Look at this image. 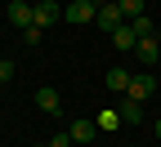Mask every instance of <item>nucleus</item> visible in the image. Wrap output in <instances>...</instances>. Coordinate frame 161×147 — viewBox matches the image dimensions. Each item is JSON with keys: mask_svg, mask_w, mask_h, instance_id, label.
<instances>
[{"mask_svg": "<svg viewBox=\"0 0 161 147\" xmlns=\"http://www.w3.org/2000/svg\"><path fill=\"white\" fill-rule=\"evenodd\" d=\"M134 54H139V62H143V67H152V62L161 58V45H157V36H148V40H139V45H134Z\"/></svg>", "mask_w": 161, "mask_h": 147, "instance_id": "obj_8", "label": "nucleus"}, {"mask_svg": "<svg viewBox=\"0 0 161 147\" xmlns=\"http://www.w3.org/2000/svg\"><path fill=\"white\" fill-rule=\"evenodd\" d=\"M121 13H125V23H134V18H143V0H116Z\"/></svg>", "mask_w": 161, "mask_h": 147, "instance_id": "obj_13", "label": "nucleus"}, {"mask_svg": "<svg viewBox=\"0 0 161 147\" xmlns=\"http://www.w3.org/2000/svg\"><path fill=\"white\" fill-rule=\"evenodd\" d=\"M5 80H14V62H9V58H0V85H5Z\"/></svg>", "mask_w": 161, "mask_h": 147, "instance_id": "obj_16", "label": "nucleus"}, {"mask_svg": "<svg viewBox=\"0 0 161 147\" xmlns=\"http://www.w3.org/2000/svg\"><path fill=\"white\" fill-rule=\"evenodd\" d=\"M23 40H27V45H40V40H45V31H40V27H27Z\"/></svg>", "mask_w": 161, "mask_h": 147, "instance_id": "obj_15", "label": "nucleus"}, {"mask_svg": "<svg viewBox=\"0 0 161 147\" xmlns=\"http://www.w3.org/2000/svg\"><path fill=\"white\" fill-rule=\"evenodd\" d=\"M130 31H134V40H148V36H157V27H152V18L143 13V18H134L130 23Z\"/></svg>", "mask_w": 161, "mask_h": 147, "instance_id": "obj_12", "label": "nucleus"}, {"mask_svg": "<svg viewBox=\"0 0 161 147\" xmlns=\"http://www.w3.org/2000/svg\"><path fill=\"white\" fill-rule=\"evenodd\" d=\"M98 27H103L108 36L116 27H125V13H121V5H98Z\"/></svg>", "mask_w": 161, "mask_h": 147, "instance_id": "obj_6", "label": "nucleus"}, {"mask_svg": "<svg viewBox=\"0 0 161 147\" xmlns=\"http://www.w3.org/2000/svg\"><path fill=\"white\" fill-rule=\"evenodd\" d=\"M67 134H72V143H94V138H98V125H94V120H72Z\"/></svg>", "mask_w": 161, "mask_h": 147, "instance_id": "obj_9", "label": "nucleus"}, {"mask_svg": "<svg viewBox=\"0 0 161 147\" xmlns=\"http://www.w3.org/2000/svg\"><path fill=\"white\" fill-rule=\"evenodd\" d=\"M49 147H72V134H54V138H49Z\"/></svg>", "mask_w": 161, "mask_h": 147, "instance_id": "obj_17", "label": "nucleus"}, {"mask_svg": "<svg viewBox=\"0 0 161 147\" xmlns=\"http://www.w3.org/2000/svg\"><path fill=\"white\" fill-rule=\"evenodd\" d=\"M9 23H14L18 31H27V27L36 23V5H27V0H9Z\"/></svg>", "mask_w": 161, "mask_h": 147, "instance_id": "obj_2", "label": "nucleus"}, {"mask_svg": "<svg viewBox=\"0 0 161 147\" xmlns=\"http://www.w3.org/2000/svg\"><path fill=\"white\" fill-rule=\"evenodd\" d=\"M112 45H116L121 54H130V49L139 45V40H134V31H130V23H125V27H116V31H112Z\"/></svg>", "mask_w": 161, "mask_h": 147, "instance_id": "obj_10", "label": "nucleus"}, {"mask_svg": "<svg viewBox=\"0 0 161 147\" xmlns=\"http://www.w3.org/2000/svg\"><path fill=\"white\" fill-rule=\"evenodd\" d=\"M116 116H121V125H139V120H143V102H134V98H121Z\"/></svg>", "mask_w": 161, "mask_h": 147, "instance_id": "obj_7", "label": "nucleus"}, {"mask_svg": "<svg viewBox=\"0 0 161 147\" xmlns=\"http://www.w3.org/2000/svg\"><path fill=\"white\" fill-rule=\"evenodd\" d=\"M157 138H161V120H157Z\"/></svg>", "mask_w": 161, "mask_h": 147, "instance_id": "obj_18", "label": "nucleus"}, {"mask_svg": "<svg viewBox=\"0 0 161 147\" xmlns=\"http://www.w3.org/2000/svg\"><path fill=\"white\" fill-rule=\"evenodd\" d=\"M40 147H49V143H40Z\"/></svg>", "mask_w": 161, "mask_h": 147, "instance_id": "obj_19", "label": "nucleus"}, {"mask_svg": "<svg viewBox=\"0 0 161 147\" xmlns=\"http://www.w3.org/2000/svg\"><path fill=\"white\" fill-rule=\"evenodd\" d=\"M54 23H63V5H54V0H40V5H36V23H31V27L45 31V27H54Z\"/></svg>", "mask_w": 161, "mask_h": 147, "instance_id": "obj_4", "label": "nucleus"}, {"mask_svg": "<svg viewBox=\"0 0 161 147\" xmlns=\"http://www.w3.org/2000/svg\"><path fill=\"white\" fill-rule=\"evenodd\" d=\"M36 107L45 112V116H58V112H63V94H58L54 85H40L36 89Z\"/></svg>", "mask_w": 161, "mask_h": 147, "instance_id": "obj_3", "label": "nucleus"}, {"mask_svg": "<svg viewBox=\"0 0 161 147\" xmlns=\"http://www.w3.org/2000/svg\"><path fill=\"white\" fill-rule=\"evenodd\" d=\"M112 5H116V0H112Z\"/></svg>", "mask_w": 161, "mask_h": 147, "instance_id": "obj_20", "label": "nucleus"}, {"mask_svg": "<svg viewBox=\"0 0 161 147\" xmlns=\"http://www.w3.org/2000/svg\"><path fill=\"white\" fill-rule=\"evenodd\" d=\"M98 129H121V116L116 112H103V116H98Z\"/></svg>", "mask_w": 161, "mask_h": 147, "instance_id": "obj_14", "label": "nucleus"}, {"mask_svg": "<svg viewBox=\"0 0 161 147\" xmlns=\"http://www.w3.org/2000/svg\"><path fill=\"white\" fill-rule=\"evenodd\" d=\"M94 18H98L94 0H72V5L63 9V23H72V27H85V23H94Z\"/></svg>", "mask_w": 161, "mask_h": 147, "instance_id": "obj_1", "label": "nucleus"}, {"mask_svg": "<svg viewBox=\"0 0 161 147\" xmlns=\"http://www.w3.org/2000/svg\"><path fill=\"white\" fill-rule=\"evenodd\" d=\"M108 89L125 94V89H130V71H125V67H112V71H108Z\"/></svg>", "mask_w": 161, "mask_h": 147, "instance_id": "obj_11", "label": "nucleus"}, {"mask_svg": "<svg viewBox=\"0 0 161 147\" xmlns=\"http://www.w3.org/2000/svg\"><path fill=\"white\" fill-rule=\"evenodd\" d=\"M152 89H157V76H130V89H125V98H134V102H148V98H152Z\"/></svg>", "mask_w": 161, "mask_h": 147, "instance_id": "obj_5", "label": "nucleus"}]
</instances>
